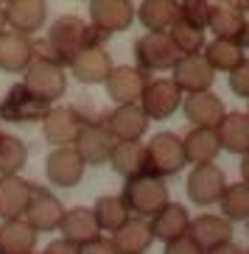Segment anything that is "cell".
<instances>
[{
	"label": "cell",
	"mask_w": 249,
	"mask_h": 254,
	"mask_svg": "<svg viewBox=\"0 0 249 254\" xmlns=\"http://www.w3.org/2000/svg\"><path fill=\"white\" fill-rule=\"evenodd\" d=\"M101 37L104 34H98L92 28V23L82 20L79 14H62L48 25L42 42L34 39V56H48V59L68 67L76 59V53H82L90 45H98Z\"/></svg>",
	"instance_id": "obj_1"
},
{
	"label": "cell",
	"mask_w": 249,
	"mask_h": 254,
	"mask_svg": "<svg viewBox=\"0 0 249 254\" xmlns=\"http://www.w3.org/2000/svg\"><path fill=\"white\" fill-rule=\"evenodd\" d=\"M123 201L129 204L132 215L137 218H151L157 215L160 209L171 201V193H168L166 179H160L154 173H140V176H132L123 185Z\"/></svg>",
	"instance_id": "obj_2"
},
{
	"label": "cell",
	"mask_w": 249,
	"mask_h": 254,
	"mask_svg": "<svg viewBox=\"0 0 249 254\" xmlns=\"http://www.w3.org/2000/svg\"><path fill=\"white\" fill-rule=\"evenodd\" d=\"M185 165L188 159H185V145L179 134L174 131L151 134V140L146 142V171L160 179H168V176H176Z\"/></svg>",
	"instance_id": "obj_3"
},
{
	"label": "cell",
	"mask_w": 249,
	"mask_h": 254,
	"mask_svg": "<svg viewBox=\"0 0 249 254\" xmlns=\"http://www.w3.org/2000/svg\"><path fill=\"white\" fill-rule=\"evenodd\" d=\"M23 84L34 95H39L42 101L53 104L56 98H62L65 90H68V67L59 64V62L48 59V56H34L31 64L23 70Z\"/></svg>",
	"instance_id": "obj_4"
},
{
	"label": "cell",
	"mask_w": 249,
	"mask_h": 254,
	"mask_svg": "<svg viewBox=\"0 0 249 254\" xmlns=\"http://www.w3.org/2000/svg\"><path fill=\"white\" fill-rule=\"evenodd\" d=\"M182 53L176 51L174 39L168 37V31H146L143 37L135 42V62L137 67L146 73H160V70H171Z\"/></svg>",
	"instance_id": "obj_5"
},
{
	"label": "cell",
	"mask_w": 249,
	"mask_h": 254,
	"mask_svg": "<svg viewBox=\"0 0 249 254\" xmlns=\"http://www.w3.org/2000/svg\"><path fill=\"white\" fill-rule=\"evenodd\" d=\"M51 106L53 104L34 95L20 81L14 87H8L6 95L0 98V120H6V123H42V118Z\"/></svg>",
	"instance_id": "obj_6"
},
{
	"label": "cell",
	"mask_w": 249,
	"mask_h": 254,
	"mask_svg": "<svg viewBox=\"0 0 249 254\" xmlns=\"http://www.w3.org/2000/svg\"><path fill=\"white\" fill-rule=\"evenodd\" d=\"M115 142L118 140L109 131L106 120L92 118V120H84V126L79 128V137H76L73 148L82 154V159L87 165H104V162H109V154H112Z\"/></svg>",
	"instance_id": "obj_7"
},
{
	"label": "cell",
	"mask_w": 249,
	"mask_h": 254,
	"mask_svg": "<svg viewBox=\"0 0 249 254\" xmlns=\"http://www.w3.org/2000/svg\"><path fill=\"white\" fill-rule=\"evenodd\" d=\"M227 187V176L219 165H193L185 182V193L196 207H213L221 201V193Z\"/></svg>",
	"instance_id": "obj_8"
},
{
	"label": "cell",
	"mask_w": 249,
	"mask_h": 254,
	"mask_svg": "<svg viewBox=\"0 0 249 254\" xmlns=\"http://www.w3.org/2000/svg\"><path fill=\"white\" fill-rule=\"evenodd\" d=\"M207 31H213V37L233 39L241 48H249V20L233 0H219L210 6Z\"/></svg>",
	"instance_id": "obj_9"
},
{
	"label": "cell",
	"mask_w": 249,
	"mask_h": 254,
	"mask_svg": "<svg viewBox=\"0 0 249 254\" xmlns=\"http://www.w3.org/2000/svg\"><path fill=\"white\" fill-rule=\"evenodd\" d=\"M182 98L185 95L174 84V78H149L137 104L143 106L149 120H168L182 106Z\"/></svg>",
	"instance_id": "obj_10"
},
{
	"label": "cell",
	"mask_w": 249,
	"mask_h": 254,
	"mask_svg": "<svg viewBox=\"0 0 249 254\" xmlns=\"http://www.w3.org/2000/svg\"><path fill=\"white\" fill-rule=\"evenodd\" d=\"M87 162L82 159V154L73 145H56L45 157V176L53 187H76L84 179Z\"/></svg>",
	"instance_id": "obj_11"
},
{
	"label": "cell",
	"mask_w": 249,
	"mask_h": 254,
	"mask_svg": "<svg viewBox=\"0 0 249 254\" xmlns=\"http://www.w3.org/2000/svg\"><path fill=\"white\" fill-rule=\"evenodd\" d=\"M171 73H174L171 78L182 90V95L213 90V81H216V70L207 64V59L202 53H182L176 59V64L171 67Z\"/></svg>",
	"instance_id": "obj_12"
},
{
	"label": "cell",
	"mask_w": 249,
	"mask_h": 254,
	"mask_svg": "<svg viewBox=\"0 0 249 254\" xmlns=\"http://www.w3.org/2000/svg\"><path fill=\"white\" fill-rule=\"evenodd\" d=\"M146 84H149V73L140 70L137 64H115L106 75V95L115 104H137L143 95Z\"/></svg>",
	"instance_id": "obj_13"
},
{
	"label": "cell",
	"mask_w": 249,
	"mask_h": 254,
	"mask_svg": "<svg viewBox=\"0 0 249 254\" xmlns=\"http://www.w3.org/2000/svg\"><path fill=\"white\" fill-rule=\"evenodd\" d=\"M132 20H135L132 0H90V23L104 37L126 31Z\"/></svg>",
	"instance_id": "obj_14"
},
{
	"label": "cell",
	"mask_w": 249,
	"mask_h": 254,
	"mask_svg": "<svg viewBox=\"0 0 249 254\" xmlns=\"http://www.w3.org/2000/svg\"><path fill=\"white\" fill-rule=\"evenodd\" d=\"M84 126V118L73 106H51L42 118V137L56 145H73L79 137V128Z\"/></svg>",
	"instance_id": "obj_15"
},
{
	"label": "cell",
	"mask_w": 249,
	"mask_h": 254,
	"mask_svg": "<svg viewBox=\"0 0 249 254\" xmlns=\"http://www.w3.org/2000/svg\"><path fill=\"white\" fill-rule=\"evenodd\" d=\"M62 215H65V204H62L48 187L34 185L28 209H25V215H23L25 221H28L37 232H56L62 224Z\"/></svg>",
	"instance_id": "obj_16"
},
{
	"label": "cell",
	"mask_w": 249,
	"mask_h": 254,
	"mask_svg": "<svg viewBox=\"0 0 249 254\" xmlns=\"http://www.w3.org/2000/svg\"><path fill=\"white\" fill-rule=\"evenodd\" d=\"M182 112H185L190 126L216 128L221 123V118L227 115V106L213 90H202L182 98Z\"/></svg>",
	"instance_id": "obj_17"
},
{
	"label": "cell",
	"mask_w": 249,
	"mask_h": 254,
	"mask_svg": "<svg viewBox=\"0 0 249 254\" xmlns=\"http://www.w3.org/2000/svg\"><path fill=\"white\" fill-rule=\"evenodd\" d=\"M149 123L151 120L140 104H115V109L106 115V126H109V131L115 134L118 142L143 140Z\"/></svg>",
	"instance_id": "obj_18"
},
{
	"label": "cell",
	"mask_w": 249,
	"mask_h": 254,
	"mask_svg": "<svg viewBox=\"0 0 249 254\" xmlns=\"http://www.w3.org/2000/svg\"><path fill=\"white\" fill-rule=\"evenodd\" d=\"M112 67H115L112 56H109L101 45L84 48L82 53H76V59L68 64L70 75H73L76 81H82V84H104Z\"/></svg>",
	"instance_id": "obj_19"
},
{
	"label": "cell",
	"mask_w": 249,
	"mask_h": 254,
	"mask_svg": "<svg viewBox=\"0 0 249 254\" xmlns=\"http://www.w3.org/2000/svg\"><path fill=\"white\" fill-rule=\"evenodd\" d=\"M34 59V39L14 28L0 34V70L3 73H23Z\"/></svg>",
	"instance_id": "obj_20"
},
{
	"label": "cell",
	"mask_w": 249,
	"mask_h": 254,
	"mask_svg": "<svg viewBox=\"0 0 249 254\" xmlns=\"http://www.w3.org/2000/svg\"><path fill=\"white\" fill-rule=\"evenodd\" d=\"M188 238L196 240L204 252H210L216 246H224L233 240V221H227L224 215H213V212H202V215L190 218Z\"/></svg>",
	"instance_id": "obj_21"
},
{
	"label": "cell",
	"mask_w": 249,
	"mask_h": 254,
	"mask_svg": "<svg viewBox=\"0 0 249 254\" xmlns=\"http://www.w3.org/2000/svg\"><path fill=\"white\" fill-rule=\"evenodd\" d=\"M149 224H151V232H154V240H160V243H171V240H179V238L188 235L190 212H188L185 204L168 201L157 215L149 218Z\"/></svg>",
	"instance_id": "obj_22"
},
{
	"label": "cell",
	"mask_w": 249,
	"mask_h": 254,
	"mask_svg": "<svg viewBox=\"0 0 249 254\" xmlns=\"http://www.w3.org/2000/svg\"><path fill=\"white\" fill-rule=\"evenodd\" d=\"M8 28L34 37L48 20V0H6Z\"/></svg>",
	"instance_id": "obj_23"
},
{
	"label": "cell",
	"mask_w": 249,
	"mask_h": 254,
	"mask_svg": "<svg viewBox=\"0 0 249 254\" xmlns=\"http://www.w3.org/2000/svg\"><path fill=\"white\" fill-rule=\"evenodd\" d=\"M31 185L20 173L14 176H0V221H11V218H23L31 201Z\"/></svg>",
	"instance_id": "obj_24"
},
{
	"label": "cell",
	"mask_w": 249,
	"mask_h": 254,
	"mask_svg": "<svg viewBox=\"0 0 249 254\" xmlns=\"http://www.w3.org/2000/svg\"><path fill=\"white\" fill-rule=\"evenodd\" d=\"M39 232L25 218L0 221V254H31L37 252Z\"/></svg>",
	"instance_id": "obj_25"
},
{
	"label": "cell",
	"mask_w": 249,
	"mask_h": 254,
	"mask_svg": "<svg viewBox=\"0 0 249 254\" xmlns=\"http://www.w3.org/2000/svg\"><path fill=\"white\" fill-rule=\"evenodd\" d=\"M182 145H185V159H188V165H210L221 154V142H219L216 128L190 126V131L182 137Z\"/></svg>",
	"instance_id": "obj_26"
},
{
	"label": "cell",
	"mask_w": 249,
	"mask_h": 254,
	"mask_svg": "<svg viewBox=\"0 0 249 254\" xmlns=\"http://www.w3.org/2000/svg\"><path fill=\"white\" fill-rule=\"evenodd\" d=\"M112 240L121 254H146L154 243V232H151L149 218L132 215L121 229L112 232Z\"/></svg>",
	"instance_id": "obj_27"
},
{
	"label": "cell",
	"mask_w": 249,
	"mask_h": 254,
	"mask_svg": "<svg viewBox=\"0 0 249 254\" xmlns=\"http://www.w3.org/2000/svg\"><path fill=\"white\" fill-rule=\"evenodd\" d=\"M216 134H219L221 151H230V154L241 157L244 151H249V115L227 112L221 118V123L216 126Z\"/></svg>",
	"instance_id": "obj_28"
},
{
	"label": "cell",
	"mask_w": 249,
	"mask_h": 254,
	"mask_svg": "<svg viewBox=\"0 0 249 254\" xmlns=\"http://www.w3.org/2000/svg\"><path fill=\"white\" fill-rule=\"evenodd\" d=\"M135 17L146 31H168L179 20V0H143L135 6Z\"/></svg>",
	"instance_id": "obj_29"
},
{
	"label": "cell",
	"mask_w": 249,
	"mask_h": 254,
	"mask_svg": "<svg viewBox=\"0 0 249 254\" xmlns=\"http://www.w3.org/2000/svg\"><path fill=\"white\" fill-rule=\"evenodd\" d=\"M59 232L62 238L82 246L87 243L90 238L101 235L98 224H95V215H92V207H73V209H65L62 215V224H59Z\"/></svg>",
	"instance_id": "obj_30"
},
{
	"label": "cell",
	"mask_w": 249,
	"mask_h": 254,
	"mask_svg": "<svg viewBox=\"0 0 249 254\" xmlns=\"http://www.w3.org/2000/svg\"><path fill=\"white\" fill-rule=\"evenodd\" d=\"M109 165L123 179H132V176L146 173V142L143 140L115 142L112 154H109Z\"/></svg>",
	"instance_id": "obj_31"
},
{
	"label": "cell",
	"mask_w": 249,
	"mask_h": 254,
	"mask_svg": "<svg viewBox=\"0 0 249 254\" xmlns=\"http://www.w3.org/2000/svg\"><path fill=\"white\" fill-rule=\"evenodd\" d=\"M244 51H247V48H241L238 42H233V39L213 37L210 42H204L202 56L207 59V64H210L216 73H230V70H233L235 64L247 56Z\"/></svg>",
	"instance_id": "obj_32"
},
{
	"label": "cell",
	"mask_w": 249,
	"mask_h": 254,
	"mask_svg": "<svg viewBox=\"0 0 249 254\" xmlns=\"http://www.w3.org/2000/svg\"><path fill=\"white\" fill-rule=\"evenodd\" d=\"M92 215H95V224L101 232H115L132 218V209L123 201V195H101L92 204Z\"/></svg>",
	"instance_id": "obj_33"
},
{
	"label": "cell",
	"mask_w": 249,
	"mask_h": 254,
	"mask_svg": "<svg viewBox=\"0 0 249 254\" xmlns=\"http://www.w3.org/2000/svg\"><path fill=\"white\" fill-rule=\"evenodd\" d=\"M28 165V145L14 134L0 131V176H14Z\"/></svg>",
	"instance_id": "obj_34"
},
{
	"label": "cell",
	"mask_w": 249,
	"mask_h": 254,
	"mask_svg": "<svg viewBox=\"0 0 249 254\" xmlns=\"http://www.w3.org/2000/svg\"><path fill=\"white\" fill-rule=\"evenodd\" d=\"M221 215L227 221H249V185L247 182H235V185H227L224 193H221Z\"/></svg>",
	"instance_id": "obj_35"
},
{
	"label": "cell",
	"mask_w": 249,
	"mask_h": 254,
	"mask_svg": "<svg viewBox=\"0 0 249 254\" xmlns=\"http://www.w3.org/2000/svg\"><path fill=\"white\" fill-rule=\"evenodd\" d=\"M168 37L174 39V45L179 53H202L204 48V28H196V25L185 23V20H176L171 28H168Z\"/></svg>",
	"instance_id": "obj_36"
},
{
	"label": "cell",
	"mask_w": 249,
	"mask_h": 254,
	"mask_svg": "<svg viewBox=\"0 0 249 254\" xmlns=\"http://www.w3.org/2000/svg\"><path fill=\"white\" fill-rule=\"evenodd\" d=\"M210 0H179V20L207 31V17H210Z\"/></svg>",
	"instance_id": "obj_37"
},
{
	"label": "cell",
	"mask_w": 249,
	"mask_h": 254,
	"mask_svg": "<svg viewBox=\"0 0 249 254\" xmlns=\"http://www.w3.org/2000/svg\"><path fill=\"white\" fill-rule=\"evenodd\" d=\"M227 75H230V78H227L230 92H235V98H247L249 101V56H244Z\"/></svg>",
	"instance_id": "obj_38"
},
{
	"label": "cell",
	"mask_w": 249,
	"mask_h": 254,
	"mask_svg": "<svg viewBox=\"0 0 249 254\" xmlns=\"http://www.w3.org/2000/svg\"><path fill=\"white\" fill-rule=\"evenodd\" d=\"M79 254H121V252H118V246H115L112 238L95 235V238H90L87 243L79 246Z\"/></svg>",
	"instance_id": "obj_39"
},
{
	"label": "cell",
	"mask_w": 249,
	"mask_h": 254,
	"mask_svg": "<svg viewBox=\"0 0 249 254\" xmlns=\"http://www.w3.org/2000/svg\"><path fill=\"white\" fill-rule=\"evenodd\" d=\"M163 254H204V249L199 246L196 240H190L188 235L179 240H171V243H166V252Z\"/></svg>",
	"instance_id": "obj_40"
},
{
	"label": "cell",
	"mask_w": 249,
	"mask_h": 254,
	"mask_svg": "<svg viewBox=\"0 0 249 254\" xmlns=\"http://www.w3.org/2000/svg\"><path fill=\"white\" fill-rule=\"evenodd\" d=\"M42 254H79V246L70 243V240H65V238H59V240H51L42 249Z\"/></svg>",
	"instance_id": "obj_41"
},
{
	"label": "cell",
	"mask_w": 249,
	"mask_h": 254,
	"mask_svg": "<svg viewBox=\"0 0 249 254\" xmlns=\"http://www.w3.org/2000/svg\"><path fill=\"white\" fill-rule=\"evenodd\" d=\"M204 254H244V249L238 246V243H224V246H216V249H210V252H204Z\"/></svg>",
	"instance_id": "obj_42"
},
{
	"label": "cell",
	"mask_w": 249,
	"mask_h": 254,
	"mask_svg": "<svg viewBox=\"0 0 249 254\" xmlns=\"http://www.w3.org/2000/svg\"><path fill=\"white\" fill-rule=\"evenodd\" d=\"M241 182H247V185H249V151H244V154H241Z\"/></svg>",
	"instance_id": "obj_43"
},
{
	"label": "cell",
	"mask_w": 249,
	"mask_h": 254,
	"mask_svg": "<svg viewBox=\"0 0 249 254\" xmlns=\"http://www.w3.org/2000/svg\"><path fill=\"white\" fill-rule=\"evenodd\" d=\"M8 28V20H6V3H0V34Z\"/></svg>",
	"instance_id": "obj_44"
},
{
	"label": "cell",
	"mask_w": 249,
	"mask_h": 254,
	"mask_svg": "<svg viewBox=\"0 0 249 254\" xmlns=\"http://www.w3.org/2000/svg\"><path fill=\"white\" fill-rule=\"evenodd\" d=\"M233 3L241 8V11H249V0H233Z\"/></svg>",
	"instance_id": "obj_45"
},
{
	"label": "cell",
	"mask_w": 249,
	"mask_h": 254,
	"mask_svg": "<svg viewBox=\"0 0 249 254\" xmlns=\"http://www.w3.org/2000/svg\"><path fill=\"white\" fill-rule=\"evenodd\" d=\"M244 254H249V249H244Z\"/></svg>",
	"instance_id": "obj_46"
},
{
	"label": "cell",
	"mask_w": 249,
	"mask_h": 254,
	"mask_svg": "<svg viewBox=\"0 0 249 254\" xmlns=\"http://www.w3.org/2000/svg\"><path fill=\"white\" fill-rule=\"evenodd\" d=\"M0 3H6V0H0Z\"/></svg>",
	"instance_id": "obj_47"
},
{
	"label": "cell",
	"mask_w": 249,
	"mask_h": 254,
	"mask_svg": "<svg viewBox=\"0 0 249 254\" xmlns=\"http://www.w3.org/2000/svg\"><path fill=\"white\" fill-rule=\"evenodd\" d=\"M31 254H37V252H31Z\"/></svg>",
	"instance_id": "obj_48"
},
{
	"label": "cell",
	"mask_w": 249,
	"mask_h": 254,
	"mask_svg": "<svg viewBox=\"0 0 249 254\" xmlns=\"http://www.w3.org/2000/svg\"><path fill=\"white\" fill-rule=\"evenodd\" d=\"M247 115H249V109H247Z\"/></svg>",
	"instance_id": "obj_49"
}]
</instances>
